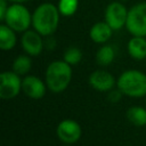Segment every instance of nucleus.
I'll list each match as a JSON object with an SVG mask.
<instances>
[{
  "instance_id": "1",
  "label": "nucleus",
  "mask_w": 146,
  "mask_h": 146,
  "mask_svg": "<svg viewBox=\"0 0 146 146\" xmlns=\"http://www.w3.org/2000/svg\"><path fill=\"white\" fill-rule=\"evenodd\" d=\"M59 10L51 2L39 5L32 14V26L42 36H49L55 33L59 23Z\"/></svg>"
},
{
  "instance_id": "2",
  "label": "nucleus",
  "mask_w": 146,
  "mask_h": 146,
  "mask_svg": "<svg viewBox=\"0 0 146 146\" xmlns=\"http://www.w3.org/2000/svg\"><path fill=\"white\" fill-rule=\"evenodd\" d=\"M72 66L63 60L51 62L44 72V82L47 88L54 94H60L70 86L72 81Z\"/></svg>"
},
{
  "instance_id": "3",
  "label": "nucleus",
  "mask_w": 146,
  "mask_h": 146,
  "mask_svg": "<svg viewBox=\"0 0 146 146\" xmlns=\"http://www.w3.org/2000/svg\"><path fill=\"white\" fill-rule=\"evenodd\" d=\"M117 89L125 96L140 98L146 96V74L138 70H127L116 79Z\"/></svg>"
},
{
  "instance_id": "4",
  "label": "nucleus",
  "mask_w": 146,
  "mask_h": 146,
  "mask_svg": "<svg viewBox=\"0 0 146 146\" xmlns=\"http://www.w3.org/2000/svg\"><path fill=\"white\" fill-rule=\"evenodd\" d=\"M3 22L16 32H25L32 25V15L24 5L13 2L8 7Z\"/></svg>"
},
{
  "instance_id": "5",
  "label": "nucleus",
  "mask_w": 146,
  "mask_h": 146,
  "mask_svg": "<svg viewBox=\"0 0 146 146\" xmlns=\"http://www.w3.org/2000/svg\"><path fill=\"white\" fill-rule=\"evenodd\" d=\"M125 27L133 36H146V2L137 3L128 10Z\"/></svg>"
},
{
  "instance_id": "6",
  "label": "nucleus",
  "mask_w": 146,
  "mask_h": 146,
  "mask_svg": "<svg viewBox=\"0 0 146 146\" xmlns=\"http://www.w3.org/2000/svg\"><path fill=\"white\" fill-rule=\"evenodd\" d=\"M21 75L14 71H5L0 74V98L8 100L15 98L22 90Z\"/></svg>"
},
{
  "instance_id": "7",
  "label": "nucleus",
  "mask_w": 146,
  "mask_h": 146,
  "mask_svg": "<svg viewBox=\"0 0 146 146\" xmlns=\"http://www.w3.org/2000/svg\"><path fill=\"white\" fill-rule=\"evenodd\" d=\"M56 133L62 143H64L65 145H72L81 138L82 128L75 120L64 119L58 123L56 128Z\"/></svg>"
},
{
  "instance_id": "8",
  "label": "nucleus",
  "mask_w": 146,
  "mask_h": 146,
  "mask_svg": "<svg viewBox=\"0 0 146 146\" xmlns=\"http://www.w3.org/2000/svg\"><path fill=\"white\" fill-rule=\"evenodd\" d=\"M128 18L127 8L117 1L110 3L105 10V22L113 29V31L120 30L125 26Z\"/></svg>"
},
{
  "instance_id": "9",
  "label": "nucleus",
  "mask_w": 146,
  "mask_h": 146,
  "mask_svg": "<svg viewBox=\"0 0 146 146\" xmlns=\"http://www.w3.org/2000/svg\"><path fill=\"white\" fill-rule=\"evenodd\" d=\"M88 83L92 89L97 91L108 92L114 88V86H116V80L110 72L104 70H96L89 75Z\"/></svg>"
},
{
  "instance_id": "10",
  "label": "nucleus",
  "mask_w": 146,
  "mask_h": 146,
  "mask_svg": "<svg viewBox=\"0 0 146 146\" xmlns=\"http://www.w3.org/2000/svg\"><path fill=\"white\" fill-rule=\"evenodd\" d=\"M42 35L35 30H26L21 39L23 50L29 56H39L43 50Z\"/></svg>"
},
{
  "instance_id": "11",
  "label": "nucleus",
  "mask_w": 146,
  "mask_h": 146,
  "mask_svg": "<svg viewBox=\"0 0 146 146\" xmlns=\"http://www.w3.org/2000/svg\"><path fill=\"white\" fill-rule=\"evenodd\" d=\"M47 84L35 75H26L22 80V91L32 99H41L46 95Z\"/></svg>"
},
{
  "instance_id": "12",
  "label": "nucleus",
  "mask_w": 146,
  "mask_h": 146,
  "mask_svg": "<svg viewBox=\"0 0 146 146\" xmlns=\"http://www.w3.org/2000/svg\"><path fill=\"white\" fill-rule=\"evenodd\" d=\"M113 34V29L106 22H97L95 23L90 31L89 36L95 43H105L107 42Z\"/></svg>"
},
{
  "instance_id": "13",
  "label": "nucleus",
  "mask_w": 146,
  "mask_h": 146,
  "mask_svg": "<svg viewBox=\"0 0 146 146\" xmlns=\"http://www.w3.org/2000/svg\"><path fill=\"white\" fill-rule=\"evenodd\" d=\"M128 54L136 60L146 58V39L145 36H132L127 44Z\"/></svg>"
},
{
  "instance_id": "14",
  "label": "nucleus",
  "mask_w": 146,
  "mask_h": 146,
  "mask_svg": "<svg viewBox=\"0 0 146 146\" xmlns=\"http://www.w3.org/2000/svg\"><path fill=\"white\" fill-rule=\"evenodd\" d=\"M17 42L16 31L6 24L0 25V48L2 50H11Z\"/></svg>"
},
{
  "instance_id": "15",
  "label": "nucleus",
  "mask_w": 146,
  "mask_h": 146,
  "mask_svg": "<svg viewBox=\"0 0 146 146\" xmlns=\"http://www.w3.org/2000/svg\"><path fill=\"white\" fill-rule=\"evenodd\" d=\"M127 119L136 127H144L146 125V107L143 106H131L128 108Z\"/></svg>"
},
{
  "instance_id": "16",
  "label": "nucleus",
  "mask_w": 146,
  "mask_h": 146,
  "mask_svg": "<svg viewBox=\"0 0 146 146\" xmlns=\"http://www.w3.org/2000/svg\"><path fill=\"white\" fill-rule=\"evenodd\" d=\"M115 58V50L112 46H102L96 52V63L99 66H108Z\"/></svg>"
},
{
  "instance_id": "17",
  "label": "nucleus",
  "mask_w": 146,
  "mask_h": 146,
  "mask_svg": "<svg viewBox=\"0 0 146 146\" xmlns=\"http://www.w3.org/2000/svg\"><path fill=\"white\" fill-rule=\"evenodd\" d=\"M31 67L32 60L27 54L17 56L13 62V71L19 75H26L31 71Z\"/></svg>"
},
{
  "instance_id": "18",
  "label": "nucleus",
  "mask_w": 146,
  "mask_h": 146,
  "mask_svg": "<svg viewBox=\"0 0 146 146\" xmlns=\"http://www.w3.org/2000/svg\"><path fill=\"white\" fill-rule=\"evenodd\" d=\"M63 59L68 63L71 66L78 65L82 59V51L78 47H70L65 50L63 55Z\"/></svg>"
},
{
  "instance_id": "19",
  "label": "nucleus",
  "mask_w": 146,
  "mask_h": 146,
  "mask_svg": "<svg viewBox=\"0 0 146 146\" xmlns=\"http://www.w3.org/2000/svg\"><path fill=\"white\" fill-rule=\"evenodd\" d=\"M79 0H59L58 10L63 16H72L78 9Z\"/></svg>"
},
{
  "instance_id": "20",
  "label": "nucleus",
  "mask_w": 146,
  "mask_h": 146,
  "mask_svg": "<svg viewBox=\"0 0 146 146\" xmlns=\"http://www.w3.org/2000/svg\"><path fill=\"white\" fill-rule=\"evenodd\" d=\"M122 95H123V94H122L119 89H116V90L112 89V90H110V91H108L107 99H108L111 103H117V102H120V100H121Z\"/></svg>"
},
{
  "instance_id": "21",
  "label": "nucleus",
  "mask_w": 146,
  "mask_h": 146,
  "mask_svg": "<svg viewBox=\"0 0 146 146\" xmlns=\"http://www.w3.org/2000/svg\"><path fill=\"white\" fill-rule=\"evenodd\" d=\"M8 0H0V19L3 22V18L6 16V13L8 10V5H7Z\"/></svg>"
},
{
  "instance_id": "22",
  "label": "nucleus",
  "mask_w": 146,
  "mask_h": 146,
  "mask_svg": "<svg viewBox=\"0 0 146 146\" xmlns=\"http://www.w3.org/2000/svg\"><path fill=\"white\" fill-rule=\"evenodd\" d=\"M8 1H10V2H18V3H22V2H25V1H27V0H8Z\"/></svg>"
},
{
  "instance_id": "23",
  "label": "nucleus",
  "mask_w": 146,
  "mask_h": 146,
  "mask_svg": "<svg viewBox=\"0 0 146 146\" xmlns=\"http://www.w3.org/2000/svg\"><path fill=\"white\" fill-rule=\"evenodd\" d=\"M145 107H146V96H145Z\"/></svg>"
},
{
  "instance_id": "24",
  "label": "nucleus",
  "mask_w": 146,
  "mask_h": 146,
  "mask_svg": "<svg viewBox=\"0 0 146 146\" xmlns=\"http://www.w3.org/2000/svg\"><path fill=\"white\" fill-rule=\"evenodd\" d=\"M66 146H68V144H66Z\"/></svg>"
}]
</instances>
